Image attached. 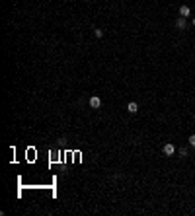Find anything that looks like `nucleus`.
I'll list each match as a JSON object with an SVG mask.
<instances>
[{
	"label": "nucleus",
	"mask_w": 195,
	"mask_h": 216,
	"mask_svg": "<svg viewBox=\"0 0 195 216\" xmlns=\"http://www.w3.org/2000/svg\"><path fill=\"white\" fill-rule=\"evenodd\" d=\"M193 26H195V18H193Z\"/></svg>",
	"instance_id": "8"
},
{
	"label": "nucleus",
	"mask_w": 195,
	"mask_h": 216,
	"mask_svg": "<svg viewBox=\"0 0 195 216\" xmlns=\"http://www.w3.org/2000/svg\"><path fill=\"white\" fill-rule=\"evenodd\" d=\"M90 107H92V109H99V107H102V99H99L98 95H92V97H90Z\"/></svg>",
	"instance_id": "2"
},
{
	"label": "nucleus",
	"mask_w": 195,
	"mask_h": 216,
	"mask_svg": "<svg viewBox=\"0 0 195 216\" xmlns=\"http://www.w3.org/2000/svg\"><path fill=\"white\" fill-rule=\"evenodd\" d=\"M189 14H191V10H189V6H184V4H181V6H180V16H184V18H187Z\"/></svg>",
	"instance_id": "4"
},
{
	"label": "nucleus",
	"mask_w": 195,
	"mask_h": 216,
	"mask_svg": "<svg viewBox=\"0 0 195 216\" xmlns=\"http://www.w3.org/2000/svg\"><path fill=\"white\" fill-rule=\"evenodd\" d=\"M176 27L178 29H185V18L184 16H180V18L176 20Z\"/></svg>",
	"instance_id": "3"
},
{
	"label": "nucleus",
	"mask_w": 195,
	"mask_h": 216,
	"mask_svg": "<svg viewBox=\"0 0 195 216\" xmlns=\"http://www.w3.org/2000/svg\"><path fill=\"white\" fill-rule=\"evenodd\" d=\"M187 142H189V146H195V134L189 136V138H187Z\"/></svg>",
	"instance_id": "6"
},
{
	"label": "nucleus",
	"mask_w": 195,
	"mask_h": 216,
	"mask_svg": "<svg viewBox=\"0 0 195 216\" xmlns=\"http://www.w3.org/2000/svg\"><path fill=\"white\" fill-rule=\"evenodd\" d=\"M94 35L96 37H103V31L102 29H94Z\"/></svg>",
	"instance_id": "7"
},
{
	"label": "nucleus",
	"mask_w": 195,
	"mask_h": 216,
	"mask_svg": "<svg viewBox=\"0 0 195 216\" xmlns=\"http://www.w3.org/2000/svg\"><path fill=\"white\" fill-rule=\"evenodd\" d=\"M127 111H129V113H137V111H139V105H137L135 101H131L129 105H127Z\"/></svg>",
	"instance_id": "5"
},
{
	"label": "nucleus",
	"mask_w": 195,
	"mask_h": 216,
	"mask_svg": "<svg viewBox=\"0 0 195 216\" xmlns=\"http://www.w3.org/2000/svg\"><path fill=\"white\" fill-rule=\"evenodd\" d=\"M162 152L166 156H174L176 154V146H174V144H170V142H166L164 146H162Z\"/></svg>",
	"instance_id": "1"
}]
</instances>
